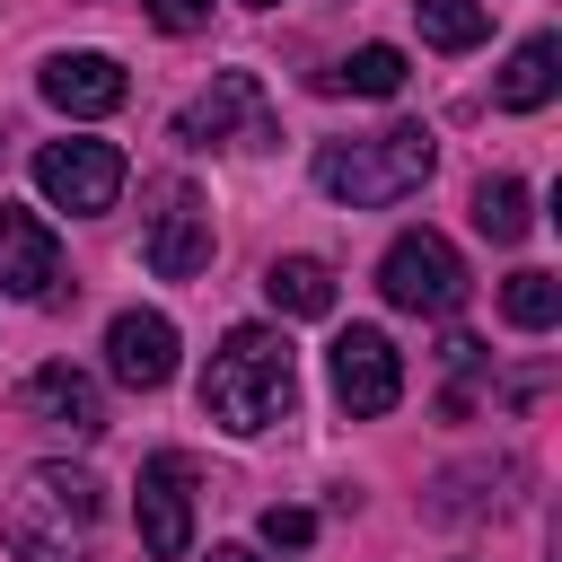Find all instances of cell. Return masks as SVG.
<instances>
[{
	"instance_id": "1",
	"label": "cell",
	"mask_w": 562,
	"mask_h": 562,
	"mask_svg": "<svg viewBox=\"0 0 562 562\" xmlns=\"http://www.w3.org/2000/svg\"><path fill=\"white\" fill-rule=\"evenodd\" d=\"M105 536V483L88 465H26L0 501V544L18 562H97Z\"/></svg>"
},
{
	"instance_id": "2",
	"label": "cell",
	"mask_w": 562,
	"mask_h": 562,
	"mask_svg": "<svg viewBox=\"0 0 562 562\" xmlns=\"http://www.w3.org/2000/svg\"><path fill=\"white\" fill-rule=\"evenodd\" d=\"M299 404V360H290V334L272 325H228L211 369H202V413L228 430V439H255L272 422H290Z\"/></svg>"
},
{
	"instance_id": "3",
	"label": "cell",
	"mask_w": 562,
	"mask_h": 562,
	"mask_svg": "<svg viewBox=\"0 0 562 562\" xmlns=\"http://www.w3.org/2000/svg\"><path fill=\"white\" fill-rule=\"evenodd\" d=\"M430 167H439L430 123H386V132H369V140H325V149H316V193L342 202V211H386V202L422 193Z\"/></svg>"
},
{
	"instance_id": "4",
	"label": "cell",
	"mask_w": 562,
	"mask_h": 562,
	"mask_svg": "<svg viewBox=\"0 0 562 562\" xmlns=\"http://www.w3.org/2000/svg\"><path fill=\"white\" fill-rule=\"evenodd\" d=\"M176 140L184 149H272L281 123H272L263 79L255 70H211V88L176 105Z\"/></svg>"
},
{
	"instance_id": "5",
	"label": "cell",
	"mask_w": 562,
	"mask_h": 562,
	"mask_svg": "<svg viewBox=\"0 0 562 562\" xmlns=\"http://www.w3.org/2000/svg\"><path fill=\"white\" fill-rule=\"evenodd\" d=\"M378 290H386V307H404V316H457L465 290H474V272H465V255H457L439 228H404V237L378 255Z\"/></svg>"
},
{
	"instance_id": "6",
	"label": "cell",
	"mask_w": 562,
	"mask_h": 562,
	"mask_svg": "<svg viewBox=\"0 0 562 562\" xmlns=\"http://www.w3.org/2000/svg\"><path fill=\"white\" fill-rule=\"evenodd\" d=\"M35 193L53 202V211H70V220H97V211H114V193H123V149L114 140H44L35 149Z\"/></svg>"
},
{
	"instance_id": "7",
	"label": "cell",
	"mask_w": 562,
	"mask_h": 562,
	"mask_svg": "<svg viewBox=\"0 0 562 562\" xmlns=\"http://www.w3.org/2000/svg\"><path fill=\"white\" fill-rule=\"evenodd\" d=\"M325 369H334V404H342L351 422H378V413L404 404V351H395L378 325H342V334L325 342Z\"/></svg>"
},
{
	"instance_id": "8",
	"label": "cell",
	"mask_w": 562,
	"mask_h": 562,
	"mask_svg": "<svg viewBox=\"0 0 562 562\" xmlns=\"http://www.w3.org/2000/svg\"><path fill=\"white\" fill-rule=\"evenodd\" d=\"M132 527H140V553H149V562H184V553H193V457H176V448L140 457Z\"/></svg>"
},
{
	"instance_id": "9",
	"label": "cell",
	"mask_w": 562,
	"mask_h": 562,
	"mask_svg": "<svg viewBox=\"0 0 562 562\" xmlns=\"http://www.w3.org/2000/svg\"><path fill=\"white\" fill-rule=\"evenodd\" d=\"M211 202L184 184V176H167L158 184V211H149V237H140V263L158 272V281H193V272H211Z\"/></svg>"
},
{
	"instance_id": "10",
	"label": "cell",
	"mask_w": 562,
	"mask_h": 562,
	"mask_svg": "<svg viewBox=\"0 0 562 562\" xmlns=\"http://www.w3.org/2000/svg\"><path fill=\"white\" fill-rule=\"evenodd\" d=\"M105 378L132 386V395H158V386L176 378V316H158V307H123V316L105 325Z\"/></svg>"
},
{
	"instance_id": "11",
	"label": "cell",
	"mask_w": 562,
	"mask_h": 562,
	"mask_svg": "<svg viewBox=\"0 0 562 562\" xmlns=\"http://www.w3.org/2000/svg\"><path fill=\"white\" fill-rule=\"evenodd\" d=\"M61 281V237L44 211L0 202V299H53Z\"/></svg>"
},
{
	"instance_id": "12",
	"label": "cell",
	"mask_w": 562,
	"mask_h": 562,
	"mask_svg": "<svg viewBox=\"0 0 562 562\" xmlns=\"http://www.w3.org/2000/svg\"><path fill=\"white\" fill-rule=\"evenodd\" d=\"M35 88H44V105L70 114V123H97V114H114V105L132 97V79H123L114 53H53V61L35 70Z\"/></svg>"
},
{
	"instance_id": "13",
	"label": "cell",
	"mask_w": 562,
	"mask_h": 562,
	"mask_svg": "<svg viewBox=\"0 0 562 562\" xmlns=\"http://www.w3.org/2000/svg\"><path fill=\"white\" fill-rule=\"evenodd\" d=\"M18 404H26L35 422L70 430V439H97V430H105V395H97V378H88V369H70V360L35 369V378L18 386Z\"/></svg>"
},
{
	"instance_id": "14",
	"label": "cell",
	"mask_w": 562,
	"mask_h": 562,
	"mask_svg": "<svg viewBox=\"0 0 562 562\" xmlns=\"http://www.w3.org/2000/svg\"><path fill=\"white\" fill-rule=\"evenodd\" d=\"M553 88H562V35H527V44L509 53L492 105H501V114H536V105H553Z\"/></svg>"
},
{
	"instance_id": "15",
	"label": "cell",
	"mask_w": 562,
	"mask_h": 562,
	"mask_svg": "<svg viewBox=\"0 0 562 562\" xmlns=\"http://www.w3.org/2000/svg\"><path fill=\"white\" fill-rule=\"evenodd\" d=\"M263 299L281 316H334V263L325 255H272L263 263Z\"/></svg>"
},
{
	"instance_id": "16",
	"label": "cell",
	"mask_w": 562,
	"mask_h": 562,
	"mask_svg": "<svg viewBox=\"0 0 562 562\" xmlns=\"http://www.w3.org/2000/svg\"><path fill=\"white\" fill-rule=\"evenodd\" d=\"M413 26L430 53H474L492 35V0H413Z\"/></svg>"
},
{
	"instance_id": "17",
	"label": "cell",
	"mask_w": 562,
	"mask_h": 562,
	"mask_svg": "<svg viewBox=\"0 0 562 562\" xmlns=\"http://www.w3.org/2000/svg\"><path fill=\"white\" fill-rule=\"evenodd\" d=\"M316 88H325V97H395V88H404V53H395V44H360V53L334 61Z\"/></svg>"
},
{
	"instance_id": "18",
	"label": "cell",
	"mask_w": 562,
	"mask_h": 562,
	"mask_svg": "<svg viewBox=\"0 0 562 562\" xmlns=\"http://www.w3.org/2000/svg\"><path fill=\"white\" fill-rule=\"evenodd\" d=\"M474 228H483L492 246H518V237L536 228V211H527V184H518V176H483V184H474Z\"/></svg>"
},
{
	"instance_id": "19",
	"label": "cell",
	"mask_w": 562,
	"mask_h": 562,
	"mask_svg": "<svg viewBox=\"0 0 562 562\" xmlns=\"http://www.w3.org/2000/svg\"><path fill=\"white\" fill-rule=\"evenodd\" d=\"M501 316H509L518 334H553V325H562V281L536 272V263L509 272V281H501Z\"/></svg>"
},
{
	"instance_id": "20",
	"label": "cell",
	"mask_w": 562,
	"mask_h": 562,
	"mask_svg": "<svg viewBox=\"0 0 562 562\" xmlns=\"http://www.w3.org/2000/svg\"><path fill=\"white\" fill-rule=\"evenodd\" d=\"M263 544H272V553L316 544V509H263Z\"/></svg>"
},
{
	"instance_id": "21",
	"label": "cell",
	"mask_w": 562,
	"mask_h": 562,
	"mask_svg": "<svg viewBox=\"0 0 562 562\" xmlns=\"http://www.w3.org/2000/svg\"><path fill=\"white\" fill-rule=\"evenodd\" d=\"M140 18L167 35H193V26H211V0H140Z\"/></svg>"
},
{
	"instance_id": "22",
	"label": "cell",
	"mask_w": 562,
	"mask_h": 562,
	"mask_svg": "<svg viewBox=\"0 0 562 562\" xmlns=\"http://www.w3.org/2000/svg\"><path fill=\"white\" fill-rule=\"evenodd\" d=\"M439 360H448V369H474V360H483V342H474V334H448V351H439Z\"/></svg>"
},
{
	"instance_id": "23",
	"label": "cell",
	"mask_w": 562,
	"mask_h": 562,
	"mask_svg": "<svg viewBox=\"0 0 562 562\" xmlns=\"http://www.w3.org/2000/svg\"><path fill=\"white\" fill-rule=\"evenodd\" d=\"M202 562H263V553H255V544H211Z\"/></svg>"
},
{
	"instance_id": "24",
	"label": "cell",
	"mask_w": 562,
	"mask_h": 562,
	"mask_svg": "<svg viewBox=\"0 0 562 562\" xmlns=\"http://www.w3.org/2000/svg\"><path fill=\"white\" fill-rule=\"evenodd\" d=\"M246 9H272V0H246Z\"/></svg>"
}]
</instances>
